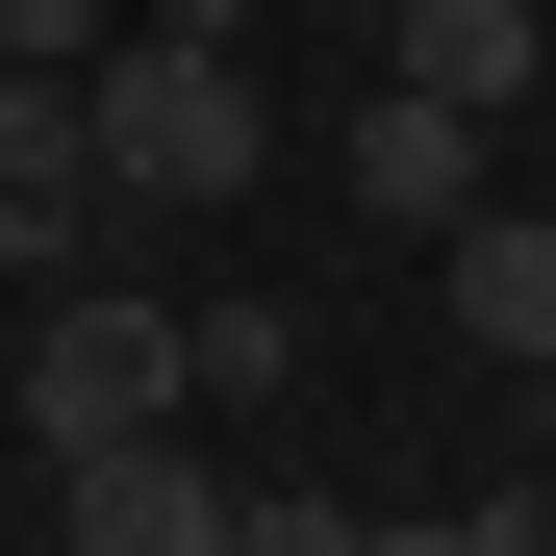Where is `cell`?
I'll return each instance as SVG.
<instances>
[{
  "instance_id": "cell-1",
  "label": "cell",
  "mask_w": 556,
  "mask_h": 556,
  "mask_svg": "<svg viewBox=\"0 0 556 556\" xmlns=\"http://www.w3.org/2000/svg\"><path fill=\"white\" fill-rule=\"evenodd\" d=\"M102 177H127L152 228L253 203V177H278V76H253V51H203V26H102Z\"/></svg>"
},
{
  "instance_id": "cell-2",
  "label": "cell",
  "mask_w": 556,
  "mask_h": 556,
  "mask_svg": "<svg viewBox=\"0 0 556 556\" xmlns=\"http://www.w3.org/2000/svg\"><path fill=\"white\" fill-rule=\"evenodd\" d=\"M203 405V304H177L152 253H102V278H51L26 304V455H76V430H177Z\"/></svg>"
},
{
  "instance_id": "cell-3",
  "label": "cell",
  "mask_w": 556,
  "mask_h": 556,
  "mask_svg": "<svg viewBox=\"0 0 556 556\" xmlns=\"http://www.w3.org/2000/svg\"><path fill=\"white\" fill-rule=\"evenodd\" d=\"M481 203H506V127H481V102H430V76H380V102H354V228L430 253V228H481Z\"/></svg>"
},
{
  "instance_id": "cell-4",
  "label": "cell",
  "mask_w": 556,
  "mask_h": 556,
  "mask_svg": "<svg viewBox=\"0 0 556 556\" xmlns=\"http://www.w3.org/2000/svg\"><path fill=\"white\" fill-rule=\"evenodd\" d=\"M228 506H253V481H203L177 430H76V455H51V531H76V556H203Z\"/></svg>"
},
{
  "instance_id": "cell-5",
  "label": "cell",
  "mask_w": 556,
  "mask_h": 556,
  "mask_svg": "<svg viewBox=\"0 0 556 556\" xmlns=\"http://www.w3.org/2000/svg\"><path fill=\"white\" fill-rule=\"evenodd\" d=\"M380 76H430V102L531 127V102H556V26H531V0H405V26H380Z\"/></svg>"
},
{
  "instance_id": "cell-6",
  "label": "cell",
  "mask_w": 556,
  "mask_h": 556,
  "mask_svg": "<svg viewBox=\"0 0 556 556\" xmlns=\"http://www.w3.org/2000/svg\"><path fill=\"white\" fill-rule=\"evenodd\" d=\"M430 304L481 329V354H556V203H481V228H430Z\"/></svg>"
},
{
  "instance_id": "cell-7",
  "label": "cell",
  "mask_w": 556,
  "mask_h": 556,
  "mask_svg": "<svg viewBox=\"0 0 556 556\" xmlns=\"http://www.w3.org/2000/svg\"><path fill=\"white\" fill-rule=\"evenodd\" d=\"M304 380V304H203V405H278Z\"/></svg>"
},
{
  "instance_id": "cell-8",
  "label": "cell",
  "mask_w": 556,
  "mask_h": 556,
  "mask_svg": "<svg viewBox=\"0 0 556 556\" xmlns=\"http://www.w3.org/2000/svg\"><path fill=\"white\" fill-rule=\"evenodd\" d=\"M127 26V0H0V51H102Z\"/></svg>"
},
{
  "instance_id": "cell-9",
  "label": "cell",
  "mask_w": 556,
  "mask_h": 556,
  "mask_svg": "<svg viewBox=\"0 0 556 556\" xmlns=\"http://www.w3.org/2000/svg\"><path fill=\"white\" fill-rule=\"evenodd\" d=\"M127 26H203V51H253V0H127Z\"/></svg>"
},
{
  "instance_id": "cell-10",
  "label": "cell",
  "mask_w": 556,
  "mask_h": 556,
  "mask_svg": "<svg viewBox=\"0 0 556 556\" xmlns=\"http://www.w3.org/2000/svg\"><path fill=\"white\" fill-rule=\"evenodd\" d=\"M531 380H556V354H531Z\"/></svg>"
}]
</instances>
